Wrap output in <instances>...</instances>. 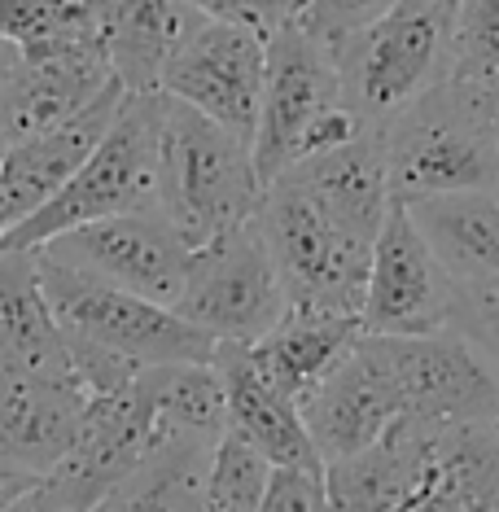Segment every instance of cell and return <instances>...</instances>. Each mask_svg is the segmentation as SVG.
Listing matches in <instances>:
<instances>
[{
  "label": "cell",
  "mask_w": 499,
  "mask_h": 512,
  "mask_svg": "<svg viewBox=\"0 0 499 512\" xmlns=\"http://www.w3.org/2000/svg\"><path fill=\"white\" fill-rule=\"evenodd\" d=\"M390 5L394 0H307L303 22L311 36H320L329 49H338V44L359 36L364 27H373Z\"/></svg>",
  "instance_id": "cell-29"
},
{
  "label": "cell",
  "mask_w": 499,
  "mask_h": 512,
  "mask_svg": "<svg viewBox=\"0 0 499 512\" xmlns=\"http://www.w3.org/2000/svg\"><path fill=\"white\" fill-rule=\"evenodd\" d=\"M0 512H53V508H49V499H44L40 482H36V486H31V491H22V495L14 499V504H5Z\"/></svg>",
  "instance_id": "cell-32"
},
{
  "label": "cell",
  "mask_w": 499,
  "mask_h": 512,
  "mask_svg": "<svg viewBox=\"0 0 499 512\" xmlns=\"http://www.w3.org/2000/svg\"><path fill=\"white\" fill-rule=\"evenodd\" d=\"M268 477H272V464L250 442H241L232 429H224V438L215 442L211 469H206L202 512H259Z\"/></svg>",
  "instance_id": "cell-26"
},
{
  "label": "cell",
  "mask_w": 499,
  "mask_h": 512,
  "mask_svg": "<svg viewBox=\"0 0 499 512\" xmlns=\"http://www.w3.org/2000/svg\"><path fill=\"white\" fill-rule=\"evenodd\" d=\"M0 40L22 57L97 40L84 0H0Z\"/></svg>",
  "instance_id": "cell-24"
},
{
  "label": "cell",
  "mask_w": 499,
  "mask_h": 512,
  "mask_svg": "<svg viewBox=\"0 0 499 512\" xmlns=\"http://www.w3.org/2000/svg\"><path fill=\"white\" fill-rule=\"evenodd\" d=\"M176 311L215 346H254L281 324L289 298L254 219L193 250Z\"/></svg>",
  "instance_id": "cell-8"
},
{
  "label": "cell",
  "mask_w": 499,
  "mask_h": 512,
  "mask_svg": "<svg viewBox=\"0 0 499 512\" xmlns=\"http://www.w3.org/2000/svg\"><path fill=\"white\" fill-rule=\"evenodd\" d=\"M412 224L451 281H499V197L451 193L412 202Z\"/></svg>",
  "instance_id": "cell-22"
},
{
  "label": "cell",
  "mask_w": 499,
  "mask_h": 512,
  "mask_svg": "<svg viewBox=\"0 0 499 512\" xmlns=\"http://www.w3.org/2000/svg\"><path fill=\"white\" fill-rule=\"evenodd\" d=\"M0 372L71 377L66 337L44 298L36 250H0Z\"/></svg>",
  "instance_id": "cell-21"
},
{
  "label": "cell",
  "mask_w": 499,
  "mask_h": 512,
  "mask_svg": "<svg viewBox=\"0 0 499 512\" xmlns=\"http://www.w3.org/2000/svg\"><path fill=\"white\" fill-rule=\"evenodd\" d=\"M36 263H40V285H44V298H49V311L66 337L92 342L136 368L211 364L215 359V342L202 329H193L180 311L158 307V302L136 298L106 281H92V276L57 263L40 250H36Z\"/></svg>",
  "instance_id": "cell-7"
},
{
  "label": "cell",
  "mask_w": 499,
  "mask_h": 512,
  "mask_svg": "<svg viewBox=\"0 0 499 512\" xmlns=\"http://www.w3.org/2000/svg\"><path fill=\"white\" fill-rule=\"evenodd\" d=\"M268 259L285 285L289 307L333 311V316H355L364 311L368 263H373V241L351 237L333 219L307 184L285 171L259 197L254 211Z\"/></svg>",
  "instance_id": "cell-6"
},
{
  "label": "cell",
  "mask_w": 499,
  "mask_h": 512,
  "mask_svg": "<svg viewBox=\"0 0 499 512\" xmlns=\"http://www.w3.org/2000/svg\"><path fill=\"white\" fill-rule=\"evenodd\" d=\"M40 477H31V473H18V469H5V464H0V508L5 504H14V499L22 495V491H31V486H36Z\"/></svg>",
  "instance_id": "cell-31"
},
{
  "label": "cell",
  "mask_w": 499,
  "mask_h": 512,
  "mask_svg": "<svg viewBox=\"0 0 499 512\" xmlns=\"http://www.w3.org/2000/svg\"><path fill=\"white\" fill-rule=\"evenodd\" d=\"M88 394L71 377L0 372V464L31 477L53 473L75 447Z\"/></svg>",
  "instance_id": "cell-16"
},
{
  "label": "cell",
  "mask_w": 499,
  "mask_h": 512,
  "mask_svg": "<svg viewBox=\"0 0 499 512\" xmlns=\"http://www.w3.org/2000/svg\"><path fill=\"white\" fill-rule=\"evenodd\" d=\"M495 429H499V425H495Z\"/></svg>",
  "instance_id": "cell-36"
},
{
  "label": "cell",
  "mask_w": 499,
  "mask_h": 512,
  "mask_svg": "<svg viewBox=\"0 0 499 512\" xmlns=\"http://www.w3.org/2000/svg\"><path fill=\"white\" fill-rule=\"evenodd\" d=\"M377 136L390 197L403 206L451 193H495L499 184V110L451 79Z\"/></svg>",
  "instance_id": "cell-1"
},
{
  "label": "cell",
  "mask_w": 499,
  "mask_h": 512,
  "mask_svg": "<svg viewBox=\"0 0 499 512\" xmlns=\"http://www.w3.org/2000/svg\"><path fill=\"white\" fill-rule=\"evenodd\" d=\"M268 66H263L259 127H254L250 158L259 184L268 189L289 167L346 145L364 127L346 110L338 57L320 36H311L307 22H289L263 40Z\"/></svg>",
  "instance_id": "cell-2"
},
{
  "label": "cell",
  "mask_w": 499,
  "mask_h": 512,
  "mask_svg": "<svg viewBox=\"0 0 499 512\" xmlns=\"http://www.w3.org/2000/svg\"><path fill=\"white\" fill-rule=\"evenodd\" d=\"M84 9L123 92H158L167 62L202 22L184 0H84Z\"/></svg>",
  "instance_id": "cell-17"
},
{
  "label": "cell",
  "mask_w": 499,
  "mask_h": 512,
  "mask_svg": "<svg viewBox=\"0 0 499 512\" xmlns=\"http://www.w3.org/2000/svg\"><path fill=\"white\" fill-rule=\"evenodd\" d=\"M456 5L460 0H394L373 27L333 49L346 110L364 132H381L451 79Z\"/></svg>",
  "instance_id": "cell-3"
},
{
  "label": "cell",
  "mask_w": 499,
  "mask_h": 512,
  "mask_svg": "<svg viewBox=\"0 0 499 512\" xmlns=\"http://www.w3.org/2000/svg\"><path fill=\"white\" fill-rule=\"evenodd\" d=\"M359 333H364V324L355 316L289 307L268 337L246 346V355H250V364L259 368L285 399H294L298 412H303L307 394L320 386L324 372L338 364Z\"/></svg>",
  "instance_id": "cell-20"
},
{
  "label": "cell",
  "mask_w": 499,
  "mask_h": 512,
  "mask_svg": "<svg viewBox=\"0 0 499 512\" xmlns=\"http://www.w3.org/2000/svg\"><path fill=\"white\" fill-rule=\"evenodd\" d=\"M447 329L499 372V281H451Z\"/></svg>",
  "instance_id": "cell-27"
},
{
  "label": "cell",
  "mask_w": 499,
  "mask_h": 512,
  "mask_svg": "<svg viewBox=\"0 0 499 512\" xmlns=\"http://www.w3.org/2000/svg\"><path fill=\"white\" fill-rule=\"evenodd\" d=\"M495 197H499V184H495Z\"/></svg>",
  "instance_id": "cell-35"
},
{
  "label": "cell",
  "mask_w": 499,
  "mask_h": 512,
  "mask_svg": "<svg viewBox=\"0 0 499 512\" xmlns=\"http://www.w3.org/2000/svg\"><path fill=\"white\" fill-rule=\"evenodd\" d=\"M40 254L75 267V272L106 281L114 289H127L136 298H149L158 307L176 311L184 276H189L193 250L180 241V232L158 211L114 215L101 224H84L75 232H62Z\"/></svg>",
  "instance_id": "cell-9"
},
{
  "label": "cell",
  "mask_w": 499,
  "mask_h": 512,
  "mask_svg": "<svg viewBox=\"0 0 499 512\" xmlns=\"http://www.w3.org/2000/svg\"><path fill=\"white\" fill-rule=\"evenodd\" d=\"M259 512H329L324 469H272Z\"/></svg>",
  "instance_id": "cell-30"
},
{
  "label": "cell",
  "mask_w": 499,
  "mask_h": 512,
  "mask_svg": "<svg viewBox=\"0 0 499 512\" xmlns=\"http://www.w3.org/2000/svg\"><path fill=\"white\" fill-rule=\"evenodd\" d=\"M451 316V276L429 250L421 228L412 224V211L403 202H390L381 232L373 241L368 263V289L359 324L377 337H429L443 333Z\"/></svg>",
  "instance_id": "cell-11"
},
{
  "label": "cell",
  "mask_w": 499,
  "mask_h": 512,
  "mask_svg": "<svg viewBox=\"0 0 499 512\" xmlns=\"http://www.w3.org/2000/svg\"><path fill=\"white\" fill-rule=\"evenodd\" d=\"M307 434L316 442L320 464H338L346 456H359L386 434L394 421H403L399 386L386 337L359 333L346 355L324 372V381L303 403Z\"/></svg>",
  "instance_id": "cell-12"
},
{
  "label": "cell",
  "mask_w": 499,
  "mask_h": 512,
  "mask_svg": "<svg viewBox=\"0 0 499 512\" xmlns=\"http://www.w3.org/2000/svg\"><path fill=\"white\" fill-rule=\"evenodd\" d=\"M259 171L250 141L215 127L197 110L162 97V162L158 215L180 232L189 250L250 224L259 211Z\"/></svg>",
  "instance_id": "cell-5"
},
{
  "label": "cell",
  "mask_w": 499,
  "mask_h": 512,
  "mask_svg": "<svg viewBox=\"0 0 499 512\" xmlns=\"http://www.w3.org/2000/svg\"><path fill=\"white\" fill-rule=\"evenodd\" d=\"M5 232H9V224H5V215H0V241H5Z\"/></svg>",
  "instance_id": "cell-34"
},
{
  "label": "cell",
  "mask_w": 499,
  "mask_h": 512,
  "mask_svg": "<svg viewBox=\"0 0 499 512\" xmlns=\"http://www.w3.org/2000/svg\"><path fill=\"white\" fill-rule=\"evenodd\" d=\"M189 9H197L211 22H232V27H246L254 36L268 40L272 31L289 27L307 14V0H184Z\"/></svg>",
  "instance_id": "cell-28"
},
{
  "label": "cell",
  "mask_w": 499,
  "mask_h": 512,
  "mask_svg": "<svg viewBox=\"0 0 499 512\" xmlns=\"http://www.w3.org/2000/svg\"><path fill=\"white\" fill-rule=\"evenodd\" d=\"M162 162V92H127L119 119L84 158V167L36 215L5 232L0 250H40L62 232L101 224L114 215L158 211Z\"/></svg>",
  "instance_id": "cell-4"
},
{
  "label": "cell",
  "mask_w": 499,
  "mask_h": 512,
  "mask_svg": "<svg viewBox=\"0 0 499 512\" xmlns=\"http://www.w3.org/2000/svg\"><path fill=\"white\" fill-rule=\"evenodd\" d=\"M215 442H162L92 512H202Z\"/></svg>",
  "instance_id": "cell-23"
},
{
  "label": "cell",
  "mask_w": 499,
  "mask_h": 512,
  "mask_svg": "<svg viewBox=\"0 0 499 512\" xmlns=\"http://www.w3.org/2000/svg\"><path fill=\"white\" fill-rule=\"evenodd\" d=\"M114 84L119 79H114L97 40L31 57L18 53L14 79H9L5 101H0V149L75 119L97 97H106Z\"/></svg>",
  "instance_id": "cell-14"
},
{
  "label": "cell",
  "mask_w": 499,
  "mask_h": 512,
  "mask_svg": "<svg viewBox=\"0 0 499 512\" xmlns=\"http://www.w3.org/2000/svg\"><path fill=\"white\" fill-rule=\"evenodd\" d=\"M263 66H268L263 36L232 27V22L202 18L167 62L158 92L197 110L202 119H211L215 127L241 136V141H254Z\"/></svg>",
  "instance_id": "cell-10"
},
{
  "label": "cell",
  "mask_w": 499,
  "mask_h": 512,
  "mask_svg": "<svg viewBox=\"0 0 499 512\" xmlns=\"http://www.w3.org/2000/svg\"><path fill=\"white\" fill-rule=\"evenodd\" d=\"M443 425L429 421H394L368 451L346 456L338 464H324V491H329V512H394L403 495L416 486L434 438Z\"/></svg>",
  "instance_id": "cell-19"
},
{
  "label": "cell",
  "mask_w": 499,
  "mask_h": 512,
  "mask_svg": "<svg viewBox=\"0 0 499 512\" xmlns=\"http://www.w3.org/2000/svg\"><path fill=\"white\" fill-rule=\"evenodd\" d=\"M123 101H127L123 84H114L106 97H97L75 119L0 149V215H5L9 228H18L27 215H36L84 167V158L101 145L110 123L119 119Z\"/></svg>",
  "instance_id": "cell-15"
},
{
  "label": "cell",
  "mask_w": 499,
  "mask_h": 512,
  "mask_svg": "<svg viewBox=\"0 0 499 512\" xmlns=\"http://www.w3.org/2000/svg\"><path fill=\"white\" fill-rule=\"evenodd\" d=\"M451 84L499 110V0H460L456 5V53Z\"/></svg>",
  "instance_id": "cell-25"
},
{
  "label": "cell",
  "mask_w": 499,
  "mask_h": 512,
  "mask_svg": "<svg viewBox=\"0 0 499 512\" xmlns=\"http://www.w3.org/2000/svg\"><path fill=\"white\" fill-rule=\"evenodd\" d=\"M14 66H18V49L0 40V101H5V88H9V79H14Z\"/></svg>",
  "instance_id": "cell-33"
},
{
  "label": "cell",
  "mask_w": 499,
  "mask_h": 512,
  "mask_svg": "<svg viewBox=\"0 0 499 512\" xmlns=\"http://www.w3.org/2000/svg\"><path fill=\"white\" fill-rule=\"evenodd\" d=\"M211 368L219 372V386H224L232 434L241 442H250L272 469H324L298 403L285 399V394L250 364L246 346H215Z\"/></svg>",
  "instance_id": "cell-18"
},
{
  "label": "cell",
  "mask_w": 499,
  "mask_h": 512,
  "mask_svg": "<svg viewBox=\"0 0 499 512\" xmlns=\"http://www.w3.org/2000/svg\"><path fill=\"white\" fill-rule=\"evenodd\" d=\"M403 416L429 425H499V372L460 333L386 337Z\"/></svg>",
  "instance_id": "cell-13"
}]
</instances>
